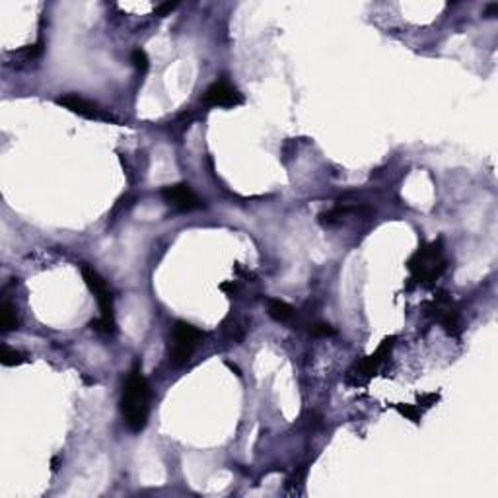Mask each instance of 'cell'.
Here are the masks:
<instances>
[{
  "label": "cell",
  "instance_id": "1",
  "mask_svg": "<svg viewBox=\"0 0 498 498\" xmlns=\"http://www.w3.org/2000/svg\"><path fill=\"white\" fill-rule=\"evenodd\" d=\"M121 413L123 418H125V425L131 428L132 432H141L148 423L150 387H148L146 377L141 374L139 364H134V368L125 380L121 395Z\"/></svg>",
  "mask_w": 498,
  "mask_h": 498
},
{
  "label": "cell",
  "instance_id": "2",
  "mask_svg": "<svg viewBox=\"0 0 498 498\" xmlns=\"http://www.w3.org/2000/svg\"><path fill=\"white\" fill-rule=\"evenodd\" d=\"M447 261L442 249V240L420 247L417 254L409 259V271L413 278L420 285H432L446 271Z\"/></svg>",
  "mask_w": 498,
  "mask_h": 498
},
{
  "label": "cell",
  "instance_id": "3",
  "mask_svg": "<svg viewBox=\"0 0 498 498\" xmlns=\"http://www.w3.org/2000/svg\"><path fill=\"white\" fill-rule=\"evenodd\" d=\"M82 276H84V283L88 285V288L92 290L98 304H100V310H102V317L100 319H94L90 327L94 331L98 333H103V335H109L115 331V315H113V296L112 290L107 283L103 281V276L88 267V265H82Z\"/></svg>",
  "mask_w": 498,
  "mask_h": 498
},
{
  "label": "cell",
  "instance_id": "4",
  "mask_svg": "<svg viewBox=\"0 0 498 498\" xmlns=\"http://www.w3.org/2000/svg\"><path fill=\"white\" fill-rule=\"evenodd\" d=\"M203 337V331L199 327H195L193 323L175 321L172 329V339H170V362L175 366L187 364Z\"/></svg>",
  "mask_w": 498,
  "mask_h": 498
},
{
  "label": "cell",
  "instance_id": "5",
  "mask_svg": "<svg viewBox=\"0 0 498 498\" xmlns=\"http://www.w3.org/2000/svg\"><path fill=\"white\" fill-rule=\"evenodd\" d=\"M393 341H395V337L384 339L382 345L377 346V350L374 355L366 356L362 362H358V364L348 372V377H356V386H358V384H364V382H368L374 374H377V370L384 366V362L389 358V353H391V348H393Z\"/></svg>",
  "mask_w": 498,
  "mask_h": 498
},
{
  "label": "cell",
  "instance_id": "6",
  "mask_svg": "<svg viewBox=\"0 0 498 498\" xmlns=\"http://www.w3.org/2000/svg\"><path fill=\"white\" fill-rule=\"evenodd\" d=\"M162 197L166 203L170 204L172 208L179 211V213H189L195 208H203L204 201L195 193L193 189L187 184H177L170 185L162 191Z\"/></svg>",
  "mask_w": 498,
  "mask_h": 498
},
{
  "label": "cell",
  "instance_id": "7",
  "mask_svg": "<svg viewBox=\"0 0 498 498\" xmlns=\"http://www.w3.org/2000/svg\"><path fill=\"white\" fill-rule=\"evenodd\" d=\"M201 102L204 105H213V107H235V105L244 103V96L238 92L230 82L218 80L206 88Z\"/></svg>",
  "mask_w": 498,
  "mask_h": 498
},
{
  "label": "cell",
  "instance_id": "8",
  "mask_svg": "<svg viewBox=\"0 0 498 498\" xmlns=\"http://www.w3.org/2000/svg\"><path fill=\"white\" fill-rule=\"evenodd\" d=\"M59 105L62 107H66L69 112L76 113V115H80V117H86V119H102V121H109L112 117L109 115H105L103 109H100L98 105L90 100H84L80 96H76V94H69V96H62L57 100Z\"/></svg>",
  "mask_w": 498,
  "mask_h": 498
},
{
  "label": "cell",
  "instance_id": "9",
  "mask_svg": "<svg viewBox=\"0 0 498 498\" xmlns=\"http://www.w3.org/2000/svg\"><path fill=\"white\" fill-rule=\"evenodd\" d=\"M269 315L278 323H286L294 317V308L285 300H269Z\"/></svg>",
  "mask_w": 498,
  "mask_h": 498
},
{
  "label": "cell",
  "instance_id": "10",
  "mask_svg": "<svg viewBox=\"0 0 498 498\" xmlns=\"http://www.w3.org/2000/svg\"><path fill=\"white\" fill-rule=\"evenodd\" d=\"M16 327H18L16 308L8 300H2V304H0V329L4 333H8V331H14Z\"/></svg>",
  "mask_w": 498,
  "mask_h": 498
},
{
  "label": "cell",
  "instance_id": "11",
  "mask_svg": "<svg viewBox=\"0 0 498 498\" xmlns=\"http://www.w3.org/2000/svg\"><path fill=\"white\" fill-rule=\"evenodd\" d=\"M0 362H2V366H18V364L24 362V356L16 348L2 345L0 346Z\"/></svg>",
  "mask_w": 498,
  "mask_h": 498
},
{
  "label": "cell",
  "instance_id": "12",
  "mask_svg": "<svg viewBox=\"0 0 498 498\" xmlns=\"http://www.w3.org/2000/svg\"><path fill=\"white\" fill-rule=\"evenodd\" d=\"M131 61H132V64H134V69H136V71H141V72L148 71V64H150V61H148V55H146V51H144V49H134L131 55Z\"/></svg>",
  "mask_w": 498,
  "mask_h": 498
},
{
  "label": "cell",
  "instance_id": "13",
  "mask_svg": "<svg viewBox=\"0 0 498 498\" xmlns=\"http://www.w3.org/2000/svg\"><path fill=\"white\" fill-rule=\"evenodd\" d=\"M310 333L314 337H331L335 335V329L329 326V323L317 321V323H314V326L310 327Z\"/></svg>",
  "mask_w": 498,
  "mask_h": 498
},
{
  "label": "cell",
  "instance_id": "14",
  "mask_svg": "<svg viewBox=\"0 0 498 498\" xmlns=\"http://www.w3.org/2000/svg\"><path fill=\"white\" fill-rule=\"evenodd\" d=\"M397 411H399L401 415H405L407 418H411L413 423H417L418 418H420V413H418L415 407L411 405H397Z\"/></svg>",
  "mask_w": 498,
  "mask_h": 498
},
{
  "label": "cell",
  "instance_id": "15",
  "mask_svg": "<svg viewBox=\"0 0 498 498\" xmlns=\"http://www.w3.org/2000/svg\"><path fill=\"white\" fill-rule=\"evenodd\" d=\"M175 6H177V2H166V4H160V6H156V10H154V12H156L158 16H166V14H168V12H172L173 8H175Z\"/></svg>",
  "mask_w": 498,
  "mask_h": 498
},
{
  "label": "cell",
  "instance_id": "16",
  "mask_svg": "<svg viewBox=\"0 0 498 498\" xmlns=\"http://www.w3.org/2000/svg\"><path fill=\"white\" fill-rule=\"evenodd\" d=\"M497 10H498V4H490V6L487 8V14L488 16H492V14H495Z\"/></svg>",
  "mask_w": 498,
  "mask_h": 498
}]
</instances>
